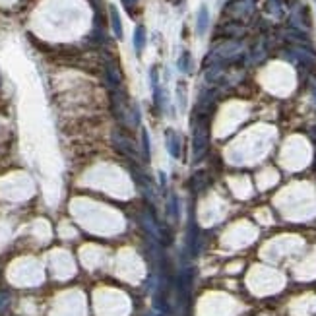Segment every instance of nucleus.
<instances>
[{
	"label": "nucleus",
	"instance_id": "4",
	"mask_svg": "<svg viewBox=\"0 0 316 316\" xmlns=\"http://www.w3.org/2000/svg\"><path fill=\"white\" fill-rule=\"evenodd\" d=\"M123 2H125V4H126V6H130V4H134V2H136V0H123Z\"/></svg>",
	"mask_w": 316,
	"mask_h": 316
},
{
	"label": "nucleus",
	"instance_id": "3",
	"mask_svg": "<svg viewBox=\"0 0 316 316\" xmlns=\"http://www.w3.org/2000/svg\"><path fill=\"white\" fill-rule=\"evenodd\" d=\"M206 26H208V10L200 8V14H198V33L206 32Z\"/></svg>",
	"mask_w": 316,
	"mask_h": 316
},
{
	"label": "nucleus",
	"instance_id": "1",
	"mask_svg": "<svg viewBox=\"0 0 316 316\" xmlns=\"http://www.w3.org/2000/svg\"><path fill=\"white\" fill-rule=\"evenodd\" d=\"M111 22H113V30H115V35L121 39L123 37V26H121V18H119V12L115 6H111Z\"/></svg>",
	"mask_w": 316,
	"mask_h": 316
},
{
	"label": "nucleus",
	"instance_id": "2",
	"mask_svg": "<svg viewBox=\"0 0 316 316\" xmlns=\"http://www.w3.org/2000/svg\"><path fill=\"white\" fill-rule=\"evenodd\" d=\"M144 43H146V32H144V28H138L134 33V47L138 53L144 49Z\"/></svg>",
	"mask_w": 316,
	"mask_h": 316
}]
</instances>
